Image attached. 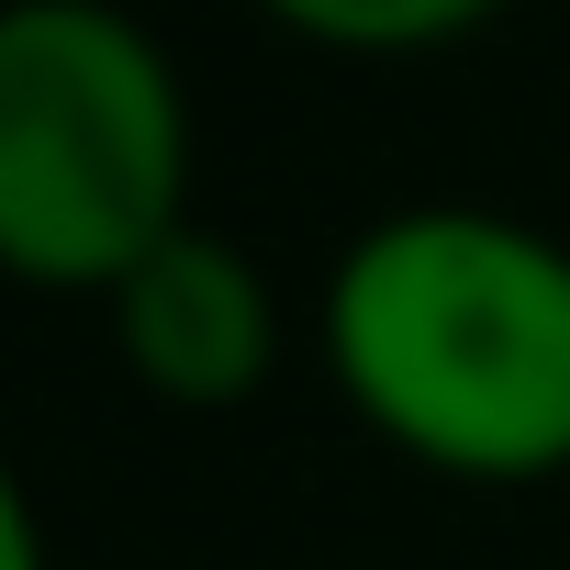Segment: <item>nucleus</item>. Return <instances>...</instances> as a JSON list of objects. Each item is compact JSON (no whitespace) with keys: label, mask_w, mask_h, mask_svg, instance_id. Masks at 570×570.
Masks as SVG:
<instances>
[{"label":"nucleus","mask_w":570,"mask_h":570,"mask_svg":"<svg viewBox=\"0 0 570 570\" xmlns=\"http://www.w3.org/2000/svg\"><path fill=\"white\" fill-rule=\"evenodd\" d=\"M246 12H268L292 46H325V57H436L481 35L503 0H246Z\"/></svg>","instance_id":"nucleus-4"},{"label":"nucleus","mask_w":570,"mask_h":570,"mask_svg":"<svg viewBox=\"0 0 570 570\" xmlns=\"http://www.w3.org/2000/svg\"><path fill=\"white\" fill-rule=\"evenodd\" d=\"M0 570H57L46 514H35V492H23V470H12V459H0Z\"/></svg>","instance_id":"nucleus-5"},{"label":"nucleus","mask_w":570,"mask_h":570,"mask_svg":"<svg viewBox=\"0 0 570 570\" xmlns=\"http://www.w3.org/2000/svg\"><path fill=\"white\" fill-rule=\"evenodd\" d=\"M190 79L124 0H0V279L101 303L190 213Z\"/></svg>","instance_id":"nucleus-2"},{"label":"nucleus","mask_w":570,"mask_h":570,"mask_svg":"<svg viewBox=\"0 0 570 570\" xmlns=\"http://www.w3.org/2000/svg\"><path fill=\"white\" fill-rule=\"evenodd\" d=\"M101 325H112L124 381L168 414H235L279 370V292L213 224H179L157 257H135L101 292Z\"/></svg>","instance_id":"nucleus-3"},{"label":"nucleus","mask_w":570,"mask_h":570,"mask_svg":"<svg viewBox=\"0 0 570 570\" xmlns=\"http://www.w3.org/2000/svg\"><path fill=\"white\" fill-rule=\"evenodd\" d=\"M325 381L414 470L525 492L570 470V246L492 202H403L325 268Z\"/></svg>","instance_id":"nucleus-1"}]
</instances>
